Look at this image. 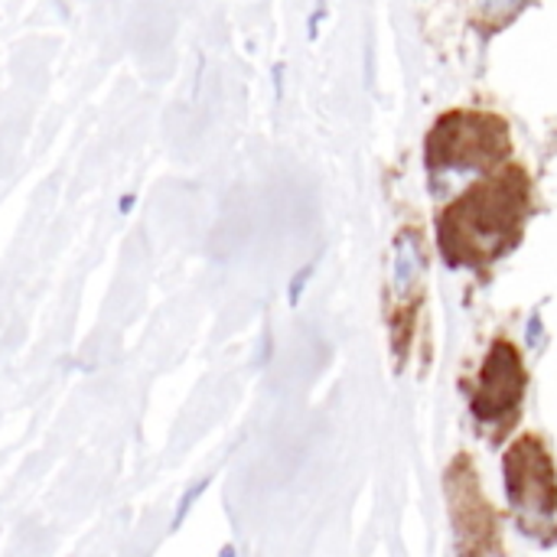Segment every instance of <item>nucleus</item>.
<instances>
[{
    "instance_id": "obj_1",
    "label": "nucleus",
    "mask_w": 557,
    "mask_h": 557,
    "mask_svg": "<svg viewBox=\"0 0 557 557\" xmlns=\"http://www.w3.org/2000/svg\"><path fill=\"white\" fill-rule=\"evenodd\" d=\"M522 212H525V186L519 176L516 183L493 180L470 189L444 215V245L450 258L480 261L503 251L509 235L519 228Z\"/></svg>"
},
{
    "instance_id": "obj_2",
    "label": "nucleus",
    "mask_w": 557,
    "mask_h": 557,
    "mask_svg": "<svg viewBox=\"0 0 557 557\" xmlns=\"http://www.w3.org/2000/svg\"><path fill=\"white\" fill-rule=\"evenodd\" d=\"M506 150H509V131L490 114H450L434 127L428 140V157L437 170L486 166L503 160Z\"/></svg>"
},
{
    "instance_id": "obj_3",
    "label": "nucleus",
    "mask_w": 557,
    "mask_h": 557,
    "mask_svg": "<svg viewBox=\"0 0 557 557\" xmlns=\"http://www.w3.org/2000/svg\"><path fill=\"white\" fill-rule=\"evenodd\" d=\"M506 493L509 503L519 516L539 522V519H552L557 509V483L552 457L545 454V447L532 437H522L519 444H512V450L506 454Z\"/></svg>"
},
{
    "instance_id": "obj_4",
    "label": "nucleus",
    "mask_w": 557,
    "mask_h": 557,
    "mask_svg": "<svg viewBox=\"0 0 557 557\" xmlns=\"http://www.w3.org/2000/svg\"><path fill=\"white\" fill-rule=\"evenodd\" d=\"M522 385H525V375H522V362H519L516 349L509 343H496L486 366H483L480 388H476V398H473L476 414L480 418L506 414L519 401Z\"/></svg>"
},
{
    "instance_id": "obj_5",
    "label": "nucleus",
    "mask_w": 557,
    "mask_h": 557,
    "mask_svg": "<svg viewBox=\"0 0 557 557\" xmlns=\"http://www.w3.org/2000/svg\"><path fill=\"white\" fill-rule=\"evenodd\" d=\"M418 277H421V245L414 232H405L395 242V294L408 297Z\"/></svg>"
},
{
    "instance_id": "obj_6",
    "label": "nucleus",
    "mask_w": 557,
    "mask_h": 557,
    "mask_svg": "<svg viewBox=\"0 0 557 557\" xmlns=\"http://www.w3.org/2000/svg\"><path fill=\"white\" fill-rule=\"evenodd\" d=\"M490 13H509V10H516L522 0H480Z\"/></svg>"
},
{
    "instance_id": "obj_7",
    "label": "nucleus",
    "mask_w": 557,
    "mask_h": 557,
    "mask_svg": "<svg viewBox=\"0 0 557 557\" xmlns=\"http://www.w3.org/2000/svg\"><path fill=\"white\" fill-rule=\"evenodd\" d=\"M542 343H545V333H542V320L535 317V320L529 323V346H532V349H539Z\"/></svg>"
},
{
    "instance_id": "obj_8",
    "label": "nucleus",
    "mask_w": 557,
    "mask_h": 557,
    "mask_svg": "<svg viewBox=\"0 0 557 557\" xmlns=\"http://www.w3.org/2000/svg\"><path fill=\"white\" fill-rule=\"evenodd\" d=\"M134 202H137V196H124V199L117 202V209H121V212H131V209H134Z\"/></svg>"
}]
</instances>
